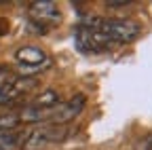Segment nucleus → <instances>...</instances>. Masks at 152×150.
<instances>
[{
  "mask_svg": "<svg viewBox=\"0 0 152 150\" xmlns=\"http://www.w3.org/2000/svg\"><path fill=\"white\" fill-rule=\"evenodd\" d=\"M87 23L91 28H95L97 32H102L112 45L131 42V40H135L140 36V32H142V28L131 19H99V17H93Z\"/></svg>",
  "mask_w": 152,
  "mask_h": 150,
  "instance_id": "1",
  "label": "nucleus"
},
{
  "mask_svg": "<svg viewBox=\"0 0 152 150\" xmlns=\"http://www.w3.org/2000/svg\"><path fill=\"white\" fill-rule=\"evenodd\" d=\"M68 135L66 125H40L23 135L19 148L21 150H47L51 144L61 142Z\"/></svg>",
  "mask_w": 152,
  "mask_h": 150,
  "instance_id": "2",
  "label": "nucleus"
},
{
  "mask_svg": "<svg viewBox=\"0 0 152 150\" xmlns=\"http://www.w3.org/2000/svg\"><path fill=\"white\" fill-rule=\"evenodd\" d=\"M15 61L21 68L23 76H30L34 72H42L45 68L51 66V57L49 53L36 45H23L15 51Z\"/></svg>",
  "mask_w": 152,
  "mask_h": 150,
  "instance_id": "3",
  "label": "nucleus"
},
{
  "mask_svg": "<svg viewBox=\"0 0 152 150\" xmlns=\"http://www.w3.org/2000/svg\"><path fill=\"white\" fill-rule=\"evenodd\" d=\"M74 45L80 53H102L108 51L110 47H114L102 32H97L95 28H91L87 21L80 23L74 32Z\"/></svg>",
  "mask_w": 152,
  "mask_h": 150,
  "instance_id": "4",
  "label": "nucleus"
},
{
  "mask_svg": "<svg viewBox=\"0 0 152 150\" xmlns=\"http://www.w3.org/2000/svg\"><path fill=\"white\" fill-rule=\"evenodd\" d=\"M85 102H87V97L83 95V93H76V95L70 97L68 102H61L57 108H53L51 116H49V121L45 125H66V123L74 121L83 112Z\"/></svg>",
  "mask_w": 152,
  "mask_h": 150,
  "instance_id": "5",
  "label": "nucleus"
},
{
  "mask_svg": "<svg viewBox=\"0 0 152 150\" xmlns=\"http://www.w3.org/2000/svg\"><path fill=\"white\" fill-rule=\"evenodd\" d=\"M32 87H36L34 76H15V78H11L7 85L0 87V106L17 102L21 95H26Z\"/></svg>",
  "mask_w": 152,
  "mask_h": 150,
  "instance_id": "6",
  "label": "nucleus"
},
{
  "mask_svg": "<svg viewBox=\"0 0 152 150\" xmlns=\"http://www.w3.org/2000/svg\"><path fill=\"white\" fill-rule=\"evenodd\" d=\"M28 13L34 21H40V23H59L61 21V11L53 0H36L28 7Z\"/></svg>",
  "mask_w": 152,
  "mask_h": 150,
  "instance_id": "7",
  "label": "nucleus"
},
{
  "mask_svg": "<svg viewBox=\"0 0 152 150\" xmlns=\"http://www.w3.org/2000/svg\"><path fill=\"white\" fill-rule=\"evenodd\" d=\"M61 104V95L55 89H45L28 104L30 108H38V110H53Z\"/></svg>",
  "mask_w": 152,
  "mask_h": 150,
  "instance_id": "8",
  "label": "nucleus"
},
{
  "mask_svg": "<svg viewBox=\"0 0 152 150\" xmlns=\"http://www.w3.org/2000/svg\"><path fill=\"white\" fill-rule=\"evenodd\" d=\"M26 133H19V131H9V133H0V150H15L21 144Z\"/></svg>",
  "mask_w": 152,
  "mask_h": 150,
  "instance_id": "9",
  "label": "nucleus"
},
{
  "mask_svg": "<svg viewBox=\"0 0 152 150\" xmlns=\"http://www.w3.org/2000/svg\"><path fill=\"white\" fill-rule=\"evenodd\" d=\"M19 125H21L19 112H7V114L0 116V133H9V131H15Z\"/></svg>",
  "mask_w": 152,
  "mask_h": 150,
  "instance_id": "10",
  "label": "nucleus"
},
{
  "mask_svg": "<svg viewBox=\"0 0 152 150\" xmlns=\"http://www.w3.org/2000/svg\"><path fill=\"white\" fill-rule=\"evenodd\" d=\"M11 78H15V74H13L9 68H0V87H2V85H7Z\"/></svg>",
  "mask_w": 152,
  "mask_h": 150,
  "instance_id": "11",
  "label": "nucleus"
},
{
  "mask_svg": "<svg viewBox=\"0 0 152 150\" xmlns=\"http://www.w3.org/2000/svg\"><path fill=\"white\" fill-rule=\"evenodd\" d=\"M106 4H108V7H127L129 2H127V0H108Z\"/></svg>",
  "mask_w": 152,
  "mask_h": 150,
  "instance_id": "12",
  "label": "nucleus"
},
{
  "mask_svg": "<svg viewBox=\"0 0 152 150\" xmlns=\"http://www.w3.org/2000/svg\"><path fill=\"white\" fill-rule=\"evenodd\" d=\"M150 150H152V148H150Z\"/></svg>",
  "mask_w": 152,
  "mask_h": 150,
  "instance_id": "13",
  "label": "nucleus"
}]
</instances>
